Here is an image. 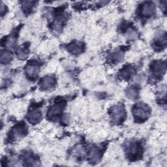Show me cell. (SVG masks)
<instances>
[{
	"mask_svg": "<svg viewBox=\"0 0 167 167\" xmlns=\"http://www.w3.org/2000/svg\"><path fill=\"white\" fill-rule=\"evenodd\" d=\"M134 115L140 119H146L150 115V109L144 104H138L134 110Z\"/></svg>",
	"mask_w": 167,
	"mask_h": 167,
	"instance_id": "1",
	"label": "cell"
},
{
	"mask_svg": "<svg viewBox=\"0 0 167 167\" xmlns=\"http://www.w3.org/2000/svg\"><path fill=\"white\" fill-rule=\"evenodd\" d=\"M125 116V111L122 105L115 107L112 111V118L115 122H119L122 120Z\"/></svg>",
	"mask_w": 167,
	"mask_h": 167,
	"instance_id": "2",
	"label": "cell"
},
{
	"mask_svg": "<svg viewBox=\"0 0 167 167\" xmlns=\"http://www.w3.org/2000/svg\"><path fill=\"white\" fill-rule=\"evenodd\" d=\"M42 114L39 110H33L28 114V120L32 123H37L41 121Z\"/></svg>",
	"mask_w": 167,
	"mask_h": 167,
	"instance_id": "3",
	"label": "cell"
},
{
	"mask_svg": "<svg viewBox=\"0 0 167 167\" xmlns=\"http://www.w3.org/2000/svg\"><path fill=\"white\" fill-rule=\"evenodd\" d=\"M54 84L55 79L52 76H46L44 78L41 83V88H43V90H49V89L53 87Z\"/></svg>",
	"mask_w": 167,
	"mask_h": 167,
	"instance_id": "4",
	"label": "cell"
},
{
	"mask_svg": "<svg viewBox=\"0 0 167 167\" xmlns=\"http://www.w3.org/2000/svg\"><path fill=\"white\" fill-rule=\"evenodd\" d=\"M155 5L153 3H146L142 7V13L144 16H150L155 12Z\"/></svg>",
	"mask_w": 167,
	"mask_h": 167,
	"instance_id": "5",
	"label": "cell"
},
{
	"mask_svg": "<svg viewBox=\"0 0 167 167\" xmlns=\"http://www.w3.org/2000/svg\"><path fill=\"white\" fill-rule=\"evenodd\" d=\"M25 72L30 77H34L38 75L39 72V67L36 65H28L25 68Z\"/></svg>",
	"mask_w": 167,
	"mask_h": 167,
	"instance_id": "6",
	"label": "cell"
},
{
	"mask_svg": "<svg viewBox=\"0 0 167 167\" xmlns=\"http://www.w3.org/2000/svg\"><path fill=\"white\" fill-rule=\"evenodd\" d=\"M166 67L165 64L161 61H157L155 63V64L153 65V71L156 75H161L163 74L165 72Z\"/></svg>",
	"mask_w": 167,
	"mask_h": 167,
	"instance_id": "7",
	"label": "cell"
},
{
	"mask_svg": "<svg viewBox=\"0 0 167 167\" xmlns=\"http://www.w3.org/2000/svg\"><path fill=\"white\" fill-rule=\"evenodd\" d=\"M82 44L79 42H76V43H72L69 46V50L73 54H78L82 50Z\"/></svg>",
	"mask_w": 167,
	"mask_h": 167,
	"instance_id": "8",
	"label": "cell"
},
{
	"mask_svg": "<svg viewBox=\"0 0 167 167\" xmlns=\"http://www.w3.org/2000/svg\"><path fill=\"white\" fill-rule=\"evenodd\" d=\"M13 56L9 52H2L1 53V62L2 64H8L12 60Z\"/></svg>",
	"mask_w": 167,
	"mask_h": 167,
	"instance_id": "9",
	"label": "cell"
},
{
	"mask_svg": "<svg viewBox=\"0 0 167 167\" xmlns=\"http://www.w3.org/2000/svg\"><path fill=\"white\" fill-rule=\"evenodd\" d=\"M25 134V129L23 127L17 126L13 130V135L15 138H20Z\"/></svg>",
	"mask_w": 167,
	"mask_h": 167,
	"instance_id": "10",
	"label": "cell"
},
{
	"mask_svg": "<svg viewBox=\"0 0 167 167\" xmlns=\"http://www.w3.org/2000/svg\"><path fill=\"white\" fill-rule=\"evenodd\" d=\"M134 72V69H133V68L128 67L125 68V69H124L122 71L121 75L124 78H128L131 77L133 75Z\"/></svg>",
	"mask_w": 167,
	"mask_h": 167,
	"instance_id": "11",
	"label": "cell"
},
{
	"mask_svg": "<svg viewBox=\"0 0 167 167\" xmlns=\"http://www.w3.org/2000/svg\"><path fill=\"white\" fill-rule=\"evenodd\" d=\"M62 110V106L61 104H56V105H54L52 107V108L50 109L49 112V116H56V115L59 114Z\"/></svg>",
	"mask_w": 167,
	"mask_h": 167,
	"instance_id": "12",
	"label": "cell"
},
{
	"mask_svg": "<svg viewBox=\"0 0 167 167\" xmlns=\"http://www.w3.org/2000/svg\"><path fill=\"white\" fill-rule=\"evenodd\" d=\"M137 95H138V92H137V89L134 87H129L127 91V97L129 99H132V100H133V99H134L136 97H137Z\"/></svg>",
	"mask_w": 167,
	"mask_h": 167,
	"instance_id": "13",
	"label": "cell"
},
{
	"mask_svg": "<svg viewBox=\"0 0 167 167\" xmlns=\"http://www.w3.org/2000/svg\"><path fill=\"white\" fill-rule=\"evenodd\" d=\"M90 160L92 162H97L99 161V159H100V153L99 152V150L94 149L91 151V152L90 153Z\"/></svg>",
	"mask_w": 167,
	"mask_h": 167,
	"instance_id": "14",
	"label": "cell"
},
{
	"mask_svg": "<svg viewBox=\"0 0 167 167\" xmlns=\"http://www.w3.org/2000/svg\"><path fill=\"white\" fill-rule=\"evenodd\" d=\"M28 56V51L26 49L24 48H20L18 50V56L20 59H25Z\"/></svg>",
	"mask_w": 167,
	"mask_h": 167,
	"instance_id": "15",
	"label": "cell"
},
{
	"mask_svg": "<svg viewBox=\"0 0 167 167\" xmlns=\"http://www.w3.org/2000/svg\"><path fill=\"white\" fill-rule=\"evenodd\" d=\"M138 36V33L137 31L133 29H129L126 33V37L129 39H133L137 38Z\"/></svg>",
	"mask_w": 167,
	"mask_h": 167,
	"instance_id": "16",
	"label": "cell"
},
{
	"mask_svg": "<svg viewBox=\"0 0 167 167\" xmlns=\"http://www.w3.org/2000/svg\"><path fill=\"white\" fill-rule=\"evenodd\" d=\"M63 20L61 18H57L54 24V29L57 31H60L62 28V24H63Z\"/></svg>",
	"mask_w": 167,
	"mask_h": 167,
	"instance_id": "17",
	"label": "cell"
},
{
	"mask_svg": "<svg viewBox=\"0 0 167 167\" xmlns=\"http://www.w3.org/2000/svg\"><path fill=\"white\" fill-rule=\"evenodd\" d=\"M113 57L116 61H120L123 59V54L121 52H115V54L113 55Z\"/></svg>",
	"mask_w": 167,
	"mask_h": 167,
	"instance_id": "18",
	"label": "cell"
},
{
	"mask_svg": "<svg viewBox=\"0 0 167 167\" xmlns=\"http://www.w3.org/2000/svg\"><path fill=\"white\" fill-rule=\"evenodd\" d=\"M16 39L14 37H10L7 39L6 42V46L8 48H12V47L15 45Z\"/></svg>",
	"mask_w": 167,
	"mask_h": 167,
	"instance_id": "19",
	"label": "cell"
}]
</instances>
